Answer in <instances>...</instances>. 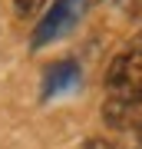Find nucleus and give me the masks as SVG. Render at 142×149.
I'll return each instance as SVG.
<instances>
[{
    "instance_id": "obj_5",
    "label": "nucleus",
    "mask_w": 142,
    "mask_h": 149,
    "mask_svg": "<svg viewBox=\"0 0 142 149\" xmlns=\"http://www.w3.org/2000/svg\"><path fill=\"white\" fill-rule=\"evenodd\" d=\"M46 3L50 0H13V13L17 17H33V13H40Z\"/></svg>"
},
{
    "instance_id": "obj_2",
    "label": "nucleus",
    "mask_w": 142,
    "mask_h": 149,
    "mask_svg": "<svg viewBox=\"0 0 142 149\" xmlns=\"http://www.w3.org/2000/svg\"><path fill=\"white\" fill-rule=\"evenodd\" d=\"M83 13H86V0H53V7H46V13L40 17L37 30H33L30 47L40 50V47H46L53 40L66 37V33L79 23Z\"/></svg>"
},
{
    "instance_id": "obj_4",
    "label": "nucleus",
    "mask_w": 142,
    "mask_h": 149,
    "mask_svg": "<svg viewBox=\"0 0 142 149\" xmlns=\"http://www.w3.org/2000/svg\"><path fill=\"white\" fill-rule=\"evenodd\" d=\"M136 109L139 106H129V103H119V100H106L103 103V119H106V126H112V129H132V126L142 123V116Z\"/></svg>"
},
{
    "instance_id": "obj_3",
    "label": "nucleus",
    "mask_w": 142,
    "mask_h": 149,
    "mask_svg": "<svg viewBox=\"0 0 142 149\" xmlns=\"http://www.w3.org/2000/svg\"><path fill=\"white\" fill-rule=\"evenodd\" d=\"M79 80H83V73H79V63L76 60H60V63H53L46 70V80H43V96H60V93H69L76 90Z\"/></svg>"
},
{
    "instance_id": "obj_1",
    "label": "nucleus",
    "mask_w": 142,
    "mask_h": 149,
    "mask_svg": "<svg viewBox=\"0 0 142 149\" xmlns=\"http://www.w3.org/2000/svg\"><path fill=\"white\" fill-rule=\"evenodd\" d=\"M106 93H109V100L142 106V43L139 40H132L122 53L112 56L109 70H106Z\"/></svg>"
},
{
    "instance_id": "obj_7",
    "label": "nucleus",
    "mask_w": 142,
    "mask_h": 149,
    "mask_svg": "<svg viewBox=\"0 0 142 149\" xmlns=\"http://www.w3.org/2000/svg\"><path fill=\"white\" fill-rule=\"evenodd\" d=\"M136 129H139V149H142V123H139V126H136Z\"/></svg>"
},
{
    "instance_id": "obj_9",
    "label": "nucleus",
    "mask_w": 142,
    "mask_h": 149,
    "mask_svg": "<svg viewBox=\"0 0 142 149\" xmlns=\"http://www.w3.org/2000/svg\"><path fill=\"white\" fill-rule=\"evenodd\" d=\"M86 3H99V0H86Z\"/></svg>"
},
{
    "instance_id": "obj_8",
    "label": "nucleus",
    "mask_w": 142,
    "mask_h": 149,
    "mask_svg": "<svg viewBox=\"0 0 142 149\" xmlns=\"http://www.w3.org/2000/svg\"><path fill=\"white\" fill-rule=\"evenodd\" d=\"M136 40H139V43H142V30H139V37H136Z\"/></svg>"
},
{
    "instance_id": "obj_6",
    "label": "nucleus",
    "mask_w": 142,
    "mask_h": 149,
    "mask_svg": "<svg viewBox=\"0 0 142 149\" xmlns=\"http://www.w3.org/2000/svg\"><path fill=\"white\" fill-rule=\"evenodd\" d=\"M83 149H122L116 139H103V136H93V139H86V146Z\"/></svg>"
}]
</instances>
